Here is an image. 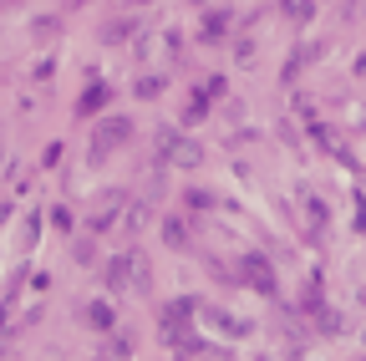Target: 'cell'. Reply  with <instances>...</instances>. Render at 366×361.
Returning <instances> with one entry per match:
<instances>
[{
	"mask_svg": "<svg viewBox=\"0 0 366 361\" xmlns=\"http://www.w3.org/2000/svg\"><path fill=\"white\" fill-rule=\"evenodd\" d=\"M224 36H229V16L224 11H209L199 21V41H224Z\"/></svg>",
	"mask_w": 366,
	"mask_h": 361,
	"instance_id": "6",
	"label": "cell"
},
{
	"mask_svg": "<svg viewBox=\"0 0 366 361\" xmlns=\"http://www.w3.org/2000/svg\"><path fill=\"white\" fill-rule=\"evenodd\" d=\"M82 321H87L92 331H112V326H117V311L107 306V300H92V306H82Z\"/></svg>",
	"mask_w": 366,
	"mask_h": 361,
	"instance_id": "5",
	"label": "cell"
},
{
	"mask_svg": "<svg viewBox=\"0 0 366 361\" xmlns=\"http://www.w3.org/2000/svg\"><path fill=\"white\" fill-rule=\"evenodd\" d=\"M51 224H56L61 234H72V209H51Z\"/></svg>",
	"mask_w": 366,
	"mask_h": 361,
	"instance_id": "11",
	"label": "cell"
},
{
	"mask_svg": "<svg viewBox=\"0 0 366 361\" xmlns=\"http://www.w3.org/2000/svg\"><path fill=\"white\" fill-rule=\"evenodd\" d=\"M128 351H133V341H107V351H102V356H128Z\"/></svg>",
	"mask_w": 366,
	"mask_h": 361,
	"instance_id": "13",
	"label": "cell"
},
{
	"mask_svg": "<svg viewBox=\"0 0 366 361\" xmlns=\"http://www.w3.org/2000/svg\"><path fill=\"white\" fill-rule=\"evenodd\" d=\"M209 321H214V326H219V331H224V336H250V326H244V321H229L224 311H209Z\"/></svg>",
	"mask_w": 366,
	"mask_h": 361,
	"instance_id": "8",
	"label": "cell"
},
{
	"mask_svg": "<svg viewBox=\"0 0 366 361\" xmlns=\"http://www.w3.org/2000/svg\"><path fill=\"white\" fill-rule=\"evenodd\" d=\"M239 280L255 285L260 295H274V290H280V280H274V270H270L265 255H244V260H239Z\"/></svg>",
	"mask_w": 366,
	"mask_h": 361,
	"instance_id": "2",
	"label": "cell"
},
{
	"mask_svg": "<svg viewBox=\"0 0 366 361\" xmlns=\"http://www.w3.org/2000/svg\"><path fill=\"white\" fill-rule=\"evenodd\" d=\"M0 173H11V153H0Z\"/></svg>",
	"mask_w": 366,
	"mask_h": 361,
	"instance_id": "14",
	"label": "cell"
},
{
	"mask_svg": "<svg viewBox=\"0 0 366 361\" xmlns=\"http://www.w3.org/2000/svg\"><path fill=\"white\" fill-rule=\"evenodd\" d=\"M128 133H133V123H128V117H107V123L97 128V138H92V163H102V158L112 153V143H122Z\"/></svg>",
	"mask_w": 366,
	"mask_h": 361,
	"instance_id": "3",
	"label": "cell"
},
{
	"mask_svg": "<svg viewBox=\"0 0 366 361\" xmlns=\"http://www.w3.org/2000/svg\"><path fill=\"white\" fill-rule=\"evenodd\" d=\"M163 92V82L158 77H148V82H138V97H158Z\"/></svg>",
	"mask_w": 366,
	"mask_h": 361,
	"instance_id": "12",
	"label": "cell"
},
{
	"mask_svg": "<svg viewBox=\"0 0 366 361\" xmlns=\"http://www.w3.org/2000/svg\"><path fill=\"white\" fill-rule=\"evenodd\" d=\"M209 97H214V92H194L189 112H183V123H199V117H209Z\"/></svg>",
	"mask_w": 366,
	"mask_h": 361,
	"instance_id": "9",
	"label": "cell"
},
{
	"mask_svg": "<svg viewBox=\"0 0 366 361\" xmlns=\"http://www.w3.org/2000/svg\"><path fill=\"white\" fill-rule=\"evenodd\" d=\"M133 260H138V255H133ZM133 260H128V255H117V260L107 265V285H112V290H122V285H128V270H133Z\"/></svg>",
	"mask_w": 366,
	"mask_h": 361,
	"instance_id": "7",
	"label": "cell"
},
{
	"mask_svg": "<svg viewBox=\"0 0 366 361\" xmlns=\"http://www.w3.org/2000/svg\"><path fill=\"white\" fill-rule=\"evenodd\" d=\"M163 239H168V245H189V234H183V224H178V219H168V224H163Z\"/></svg>",
	"mask_w": 366,
	"mask_h": 361,
	"instance_id": "10",
	"label": "cell"
},
{
	"mask_svg": "<svg viewBox=\"0 0 366 361\" xmlns=\"http://www.w3.org/2000/svg\"><path fill=\"white\" fill-rule=\"evenodd\" d=\"M107 97H112V87H102V82H92L87 92H82V102H77V117H97V112L107 107Z\"/></svg>",
	"mask_w": 366,
	"mask_h": 361,
	"instance_id": "4",
	"label": "cell"
},
{
	"mask_svg": "<svg viewBox=\"0 0 366 361\" xmlns=\"http://www.w3.org/2000/svg\"><path fill=\"white\" fill-rule=\"evenodd\" d=\"M285 6H290V0H285Z\"/></svg>",
	"mask_w": 366,
	"mask_h": 361,
	"instance_id": "15",
	"label": "cell"
},
{
	"mask_svg": "<svg viewBox=\"0 0 366 361\" xmlns=\"http://www.w3.org/2000/svg\"><path fill=\"white\" fill-rule=\"evenodd\" d=\"M158 158H168V163H178V168H199V163H204V148H199L194 138L163 128V133H158Z\"/></svg>",
	"mask_w": 366,
	"mask_h": 361,
	"instance_id": "1",
	"label": "cell"
}]
</instances>
